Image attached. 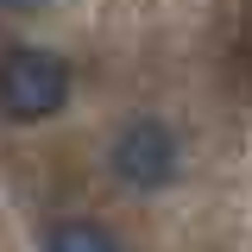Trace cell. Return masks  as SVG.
Here are the masks:
<instances>
[{
    "label": "cell",
    "instance_id": "3957f363",
    "mask_svg": "<svg viewBox=\"0 0 252 252\" xmlns=\"http://www.w3.org/2000/svg\"><path fill=\"white\" fill-rule=\"evenodd\" d=\"M44 252H120V240L101 220H57L44 233Z\"/></svg>",
    "mask_w": 252,
    "mask_h": 252
},
{
    "label": "cell",
    "instance_id": "277c9868",
    "mask_svg": "<svg viewBox=\"0 0 252 252\" xmlns=\"http://www.w3.org/2000/svg\"><path fill=\"white\" fill-rule=\"evenodd\" d=\"M38 6H51V0H0V13H38Z\"/></svg>",
    "mask_w": 252,
    "mask_h": 252
},
{
    "label": "cell",
    "instance_id": "6da1fadb",
    "mask_svg": "<svg viewBox=\"0 0 252 252\" xmlns=\"http://www.w3.org/2000/svg\"><path fill=\"white\" fill-rule=\"evenodd\" d=\"M63 101H69V63L57 51H44V44H13V51H0V114L19 126H38L63 114Z\"/></svg>",
    "mask_w": 252,
    "mask_h": 252
},
{
    "label": "cell",
    "instance_id": "7a4b0ae2",
    "mask_svg": "<svg viewBox=\"0 0 252 252\" xmlns=\"http://www.w3.org/2000/svg\"><path fill=\"white\" fill-rule=\"evenodd\" d=\"M107 170H114L126 189H139V195L170 189L177 170H183V139L164 120H152V114H145V120H126L120 132H114V145H107Z\"/></svg>",
    "mask_w": 252,
    "mask_h": 252
}]
</instances>
